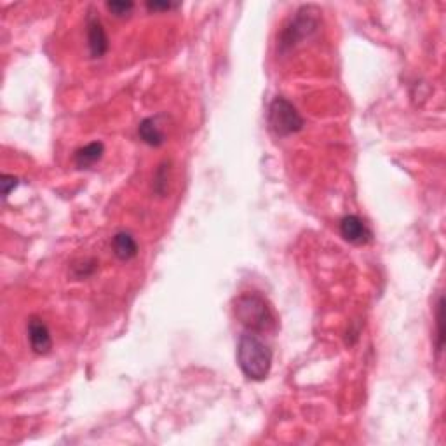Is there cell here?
I'll list each match as a JSON object with an SVG mask.
<instances>
[{"instance_id":"30bf717a","label":"cell","mask_w":446,"mask_h":446,"mask_svg":"<svg viewBox=\"0 0 446 446\" xmlns=\"http://www.w3.org/2000/svg\"><path fill=\"white\" fill-rule=\"evenodd\" d=\"M138 135L141 141L150 145V147H161V145H164V141H166L164 133H162L161 126L157 124V121H155L154 117L143 119V121L140 122Z\"/></svg>"},{"instance_id":"7c38bea8","label":"cell","mask_w":446,"mask_h":446,"mask_svg":"<svg viewBox=\"0 0 446 446\" xmlns=\"http://www.w3.org/2000/svg\"><path fill=\"white\" fill-rule=\"evenodd\" d=\"M443 306H445V300L443 295H440L436 303V349L438 352L443 351V345H445V332H443Z\"/></svg>"},{"instance_id":"8992f818","label":"cell","mask_w":446,"mask_h":446,"mask_svg":"<svg viewBox=\"0 0 446 446\" xmlns=\"http://www.w3.org/2000/svg\"><path fill=\"white\" fill-rule=\"evenodd\" d=\"M28 340L32 351L39 356L49 354L53 349V338L46 323L39 318H32L28 321Z\"/></svg>"},{"instance_id":"8fae6325","label":"cell","mask_w":446,"mask_h":446,"mask_svg":"<svg viewBox=\"0 0 446 446\" xmlns=\"http://www.w3.org/2000/svg\"><path fill=\"white\" fill-rule=\"evenodd\" d=\"M107 9L115 18H126L135 9V2H129V0H110V2H107Z\"/></svg>"},{"instance_id":"3957f363","label":"cell","mask_w":446,"mask_h":446,"mask_svg":"<svg viewBox=\"0 0 446 446\" xmlns=\"http://www.w3.org/2000/svg\"><path fill=\"white\" fill-rule=\"evenodd\" d=\"M236 318L246 332L256 334L269 332L276 325L269 303L258 293H244L236 300Z\"/></svg>"},{"instance_id":"9a60e30c","label":"cell","mask_w":446,"mask_h":446,"mask_svg":"<svg viewBox=\"0 0 446 446\" xmlns=\"http://www.w3.org/2000/svg\"><path fill=\"white\" fill-rule=\"evenodd\" d=\"M180 7V4H173V2H147V9L148 11H171Z\"/></svg>"},{"instance_id":"4fadbf2b","label":"cell","mask_w":446,"mask_h":446,"mask_svg":"<svg viewBox=\"0 0 446 446\" xmlns=\"http://www.w3.org/2000/svg\"><path fill=\"white\" fill-rule=\"evenodd\" d=\"M166 162L164 164L159 166L157 173H155V178H154V191L157 192L159 195H164L166 194V188H167V173H169V169H167Z\"/></svg>"},{"instance_id":"9c48e42d","label":"cell","mask_w":446,"mask_h":446,"mask_svg":"<svg viewBox=\"0 0 446 446\" xmlns=\"http://www.w3.org/2000/svg\"><path fill=\"white\" fill-rule=\"evenodd\" d=\"M103 154H105V147H103L102 141H92V143L85 145L76 152V166L79 169H89L96 162L102 161Z\"/></svg>"},{"instance_id":"5b68a950","label":"cell","mask_w":446,"mask_h":446,"mask_svg":"<svg viewBox=\"0 0 446 446\" xmlns=\"http://www.w3.org/2000/svg\"><path fill=\"white\" fill-rule=\"evenodd\" d=\"M340 234L347 243L354 244V246L368 244L371 241V237H373L370 227H368L358 215H347V217L342 218Z\"/></svg>"},{"instance_id":"52a82bcc","label":"cell","mask_w":446,"mask_h":446,"mask_svg":"<svg viewBox=\"0 0 446 446\" xmlns=\"http://www.w3.org/2000/svg\"><path fill=\"white\" fill-rule=\"evenodd\" d=\"M88 46L91 58H103L109 51V37L96 16H89L88 20Z\"/></svg>"},{"instance_id":"277c9868","label":"cell","mask_w":446,"mask_h":446,"mask_svg":"<svg viewBox=\"0 0 446 446\" xmlns=\"http://www.w3.org/2000/svg\"><path fill=\"white\" fill-rule=\"evenodd\" d=\"M267 122H269L270 131L276 136H281V138L302 131L303 126H306V121L300 115V112L284 96H277L272 100L269 114H267Z\"/></svg>"},{"instance_id":"ba28073f","label":"cell","mask_w":446,"mask_h":446,"mask_svg":"<svg viewBox=\"0 0 446 446\" xmlns=\"http://www.w3.org/2000/svg\"><path fill=\"white\" fill-rule=\"evenodd\" d=\"M112 250H114V255L117 256L122 262H129V260L135 258L138 255V243L133 237V234L126 232H117L112 239Z\"/></svg>"},{"instance_id":"6da1fadb","label":"cell","mask_w":446,"mask_h":446,"mask_svg":"<svg viewBox=\"0 0 446 446\" xmlns=\"http://www.w3.org/2000/svg\"><path fill=\"white\" fill-rule=\"evenodd\" d=\"M237 364L248 380L263 382L272 368V351L258 334L244 332L237 344Z\"/></svg>"},{"instance_id":"5bb4252c","label":"cell","mask_w":446,"mask_h":446,"mask_svg":"<svg viewBox=\"0 0 446 446\" xmlns=\"http://www.w3.org/2000/svg\"><path fill=\"white\" fill-rule=\"evenodd\" d=\"M0 185H2V197H4V200H6L7 197L11 195V192L20 185V180H18L16 176H13V174H2V178H0Z\"/></svg>"},{"instance_id":"7a4b0ae2","label":"cell","mask_w":446,"mask_h":446,"mask_svg":"<svg viewBox=\"0 0 446 446\" xmlns=\"http://www.w3.org/2000/svg\"><path fill=\"white\" fill-rule=\"evenodd\" d=\"M319 9L314 6H303L289 18L288 23L279 35L277 51L281 54L289 53L296 46L308 40L319 30Z\"/></svg>"}]
</instances>
